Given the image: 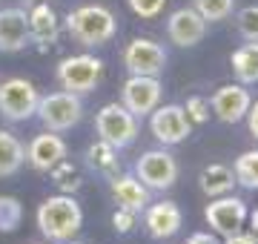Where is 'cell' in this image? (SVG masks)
Segmentation results:
<instances>
[{"label":"cell","instance_id":"obj_1","mask_svg":"<svg viewBox=\"0 0 258 244\" xmlns=\"http://www.w3.org/2000/svg\"><path fill=\"white\" fill-rule=\"evenodd\" d=\"M37 230L43 233L46 241H69L83 227V210L78 198L69 193L49 196L37 207Z\"/></svg>","mask_w":258,"mask_h":244},{"label":"cell","instance_id":"obj_2","mask_svg":"<svg viewBox=\"0 0 258 244\" xmlns=\"http://www.w3.org/2000/svg\"><path fill=\"white\" fill-rule=\"evenodd\" d=\"M66 32L75 43H81L86 49L106 46L118 32V20L106 6L89 3V6H78L66 15Z\"/></svg>","mask_w":258,"mask_h":244},{"label":"cell","instance_id":"obj_3","mask_svg":"<svg viewBox=\"0 0 258 244\" xmlns=\"http://www.w3.org/2000/svg\"><path fill=\"white\" fill-rule=\"evenodd\" d=\"M138 130H141L138 118L118 101L101 106L98 115H95V132H98V138L106 141L109 147H115V150L132 147L135 138H138Z\"/></svg>","mask_w":258,"mask_h":244},{"label":"cell","instance_id":"obj_4","mask_svg":"<svg viewBox=\"0 0 258 244\" xmlns=\"http://www.w3.org/2000/svg\"><path fill=\"white\" fill-rule=\"evenodd\" d=\"M103 78V60L95 55H69L57 64V84L66 92L89 95Z\"/></svg>","mask_w":258,"mask_h":244},{"label":"cell","instance_id":"obj_5","mask_svg":"<svg viewBox=\"0 0 258 244\" xmlns=\"http://www.w3.org/2000/svg\"><path fill=\"white\" fill-rule=\"evenodd\" d=\"M37 118L43 121V127L52 132H66L78 127L83 118V101L81 95L75 92H52V95H40L37 101Z\"/></svg>","mask_w":258,"mask_h":244},{"label":"cell","instance_id":"obj_6","mask_svg":"<svg viewBox=\"0 0 258 244\" xmlns=\"http://www.w3.org/2000/svg\"><path fill=\"white\" fill-rule=\"evenodd\" d=\"M37 101H40V92L26 78H9L0 84V115L6 121H29L37 112Z\"/></svg>","mask_w":258,"mask_h":244},{"label":"cell","instance_id":"obj_7","mask_svg":"<svg viewBox=\"0 0 258 244\" xmlns=\"http://www.w3.org/2000/svg\"><path fill=\"white\" fill-rule=\"evenodd\" d=\"M135 175L149 190H172L178 181V161L169 150H147L135 164Z\"/></svg>","mask_w":258,"mask_h":244},{"label":"cell","instance_id":"obj_8","mask_svg":"<svg viewBox=\"0 0 258 244\" xmlns=\"http://www.w3.org/2000/svg\"><path fill=\"white\" fill-rule=\"evenodd\" d=\"M149 130L155 135V141H161L164 147H175L189 138L192 124L181 103H166V106H155L149 112Z\"/></svg>","mask_w":258,"mask_h":244},{"label":"cell","instance_id":"obj_9","mask_svg":"<svg viewBox=\"0 0 258 244\" xmlns=\"http://www.w3.org/2000/svg\"><path fill=\"white\" fill-rule=\"evenodd\" d=\"M123 66H126L129 75H149L158 78L166 69V52L161 43L149 38H135L123 46V55H120Z\"/></svg>","mask_w":258,"mask_h":244},{"label":"cell","instance_id":"obj_10","mask_svg":"<svg viewBox=\"0 0 258 244\" xmlns=\"http://www.w3.org/2000/svg\"><path fill=\"white\" fill-rule=\"evenodd\" d=\"M204 218H207V224H210L215 233L227 238V235L238 233L241 227H244V221H247V204H244V198L227 193V196L212 198L210 204H207Z\"/></svg>","mask_w":258,"mask_h":244},{"label":"cell","instance_id":"obj_11","mask_svg":"<svg viewBox=\"0 0 258 244\" xmlns=\"http://www.w3.org/2000/svg\"><path fill=\"white\" fill-rule=\"evenodd\" d=\"M120 103L135 118H144L161 103V81L149 75H129V81L120 89Z\"/></svg>","mask_w":258,"mask_h":244},{"label":"cell","instance_id":"obj_12","mask_svg":"<svg viewBox=\"0 0 258 244\" xmlns=\"http://www.w3.org/2000/svg\"><path fill=\"white\" fill-rule=\"evenodd\" d=\"M249 103H252V95L247 92L244 84H224L218 86L210 98V109L215 112V118L224 124H238L244 121Z\"/></svg>","mask_w":258,"mask_h":244},{"label":"cell","instance_id":"obj_13","mask_svg":"<svg viewBox=\"0 0 258 244\" xmlns=\"http://www.w3.org/2000/svg\"><path fill=\"white\" fill-rule=\"evenodd\" d=\"M166 35L169 40L181 49H192L198 46L207 35V20L192 9V6H184V9H175L166 20Z\"/></svg>","mask_w":258,"mask_h":244},{"label":"cell","instance_id":"obj_14","mask_svg":"<svg viewBox=\"0 0 258 244\" xmlns=\"http://www.w3.org/2000/svg\"><path fill=\"white\" fill-rule=\"evenodd\" d=\"M66 152H69L66 150V141L49 130V132H43V135H35V138L29 141L26 161L32 164V169H37V172H49L52 167H57V164L66 158Z\"/></svg>","mask_w":258,"mask_h":244},{"label":"cell","instance_id":"obj_15","mask_svg":"<svg viewBox=\"0 0 258 244\" xmlns=\"http://www.w3.org/2000/svg\"><path fill=\"white\" fill-rule=\"evenodd\" d=\"M144 224H147V233L158 241L164 238H172V235L181 230L184 224V216H181V207L175 201H158V204H149L144 210Z\"/></svg>","mask_w":258,"mask_h":244},{"label":"cell","instance_id":"obj_16","mask_svg":"<svg viewBox=\"0 0 258 244\" xmlns=\"http://www.w3.org/2000/svg\"><path fill=\"white\" fill-rule=\"evenodd\" d=\"M112 198L118 207L138 216L152 204V190L144 187L138 175H112Z\"/></svg>","mask_w":258,"mask_h":244},{"label":"cell","instance_id":"obj_17","mask_svg":"<svg viewBox=\"0 0 258 244\" xmlns=\"http://www.w3.org/2000/svg\"><path fill=\"white\" fill-rule=\"evenodd\" d=\"M29 43L26 9H0V52H20Z\"/></svg>","mask_w":258,"mask_h":244},{"label":"cell","instance_id":"obj_18","mask_svg":"<svg viewBox=\"0 0 258 244\" xmlns=\"http://www.w3.org/2000/svg\"><path fill=\"white\" fill-rule=\"evenodd\" d=\"M29 15V40L37 46H52L57 43L60 35V20H57L55 9L49 3H37L32 9H26Z\"/></svg>","mask_w":258,"mask_h":244},{"label":"cell","instance_id":"obj_19","mask_svg":"<svg viewBox=\"0 0 258 244\" xmlns=\"http://www.w3.org/2000/svg\"><path fill=\"white\" fill-rule=\"evenodd\" d=\"M198 187H201L210 198L227 196V193H232V187H235V172H232V167H227V164H207V167L201 169V175H198Z\"/></svg>","mask_w":258,"mask_h":244},{"label":"cell","instance_id":"obj_20","mask_svg":"<svg viewBox=\"0 0 258 244\" xmlns=\"http://www.w3.org/2000/svg\"><path fill=\"white\" fill-rule=\"evenodd\" d=\"M230 66L238 84H258V40H249V43L235 49L230 55Z\"/></svg>","mask_w":258,"mask_h":244},{"label":"cell","instance_id":"obj_21","mask_svg":"<svg viewBox=\"0 0 258 244\" xmlns=\"http://www.w3.org/2000/svg\"><path fill=\"white\" fill-rule=\"evenodd\" d=\"M26 161V147L20 144V138L9 130H0V178L15 175Z\"/></svg>","mask_w":258,"mask_h":244},{"label":"cell","instance_id":"obj_22","mask_svg":"<svg viewBox=\"0 0 258 244\" xmlns=\"http://www.w3.org/2000/svg\"><path fill=\"white\" fill-rule=\"evenodd\" d=\"M86 161H89V167L95 172H101V175H115V169H118V150L109 147L106 141H95L89 150H86Z\"/></svg>","mask_w":258,"mask_h":244},{"label":"cell","instance_id":"obj_23","mask_svg":"<svg viewBox=\"0 0 258 244\" xmlns=\"http://www.w3.org/2000/svg\"><path fill=\"white\" fill-rule=\"evenodd\" d=\"M232 172H235V184L247 190H258V150L241 152L232 164Z\"/></svg>","mask_w":258,"mask_h":244},{"label":"cell","instance_id":"obj_24","mask_svg":"<svg viewBox=\"0 0 258 244\" xmlns=\"http://www.w3.org/2000/svg\"><path fill=\"white\" fill-rule=\"evenodd\" d=\"M23 221V204L15 196H0V233H15Z\"/></svg>","mask_w":258,"mask_h":244},{"label":"cell","instance_id":"obj_25","mask_svg":"<svg viewBox=\"0 0 258 244\" xmlns=\"http://www.w3.org/2000/svg\"><path fill=\"white\" fill-rule=\"evenodd\" d=\"M198 15H201L207 23H215V20H227L235 9V0H195L192 6Z\"/></svg>","mask_w":258,"mask_h":244},{"label":"cell","instance_id":"obj_26","mask_svg":"<svg viewBox=\"0 0 258 244\" xmlns=\"http://www.w3.org/2000/svg\"><path fill=\"white\" fill-rule=\"evenodd\" d=\"M49 175H52V181H55V187H60L63 193H69V196L81 187V172H78V169H75L66 158L60 161L57 167L49 169Z\"/></svg>","mask_w":258,"mask_h":244},{"label":"cell","instance_id":"obj_27","mask_svg":"<svg viewBox=\"0 0 258 244\" xmlns=\"http://www.w3.org/2000/svg\"><path fill=\"white\" fill-rule=\"evenodd\" d=\"M235 23H238L241 38L258 40V6H244V9L235 15Z\"/></svg>","mask_w":258,"mask_h":244},{"label":"cell","instance_id":"obj_28","mask_svg":"<svg viewBox=\"0 0 258 244\" xmlns=\"http://www.w3.org/2000/svg\"><path fill=\"white\" fill-rule=\"evenodd\" d=\"M186 118L189 124H207L210 121V101L201 98V95H192V98H186Z\"/></svg>","mask_w":258,"mask_h":244},{"label":"cell","instance_id":"obj_29","mask_svg":"<svg viewBox=\"0 0 258 244\" xmlns=\"http://www.w3.org/2000/svg\"><path fill=\"white\" fill-rule=\"evenodd\" d=\"M126 3H129V9L135 12L141 20L158 18V15L164 12V6H166V0H126Z\"/></svg>","mask_w":258,"mask_h":244},{"label":"cell","instance_id":"obj_30","mask_svg":"<svg viewBox=\"0 0 258 244\" xmlns=\"http://www.w3.org/2000/svg\"><path fill=\"white\" fill-rule=\"evenodd\" d=\"M112 224H115V230H118L120 235H126L132 227H135V213H129V210H123V207H118L115 213H112Z\"/></svg>","mask_w":258,"mask_h":244},{"label":"cell","instance_id":"obj_31","mask_svg":"<svg viewBox=\"0 0 258 244\" xmlns=\"http://www.w3.org/2000/svg\"><path fill=\"white\" fill-rule=\"evenodd\" d=\"M244 118H247L249 135H252V138L258 141V101H255V103H249V109H247V115H244Z\"/></svg>","mask_w":258,"mask_h":244},{"label":"cell","instance_id":"obj_32","mask_svg":"<svg viewBox=\"0 0 258 244\" xmlns=\"http://www.w3.org/2000/svg\"><path fill=\"white\" fill-rule=\"evenodd\" d=\"M224 244H255V238L249 233H244V230H238V233H232L224 238Z\"/></svg>","mask_w":258,"mask_h":244},{"label":"cell","instance_id":"obj_33","mask_svg":"<svg viewBox=\"0 0 258 244\" xmlns=\"http://www.w3.org/2000/svg\"><path fill=\"white\" fill-rule=\"evenodd\" d=\"M186 244H218V238L210 235V233H192L186 238Z\"/></svg>","mask_w":258,"mask_h":244},{"label":"cell","instance_id":"obj_34","mask_svg":"<svg viewBox=\"0 0 258 244\" xmlns=\"http://www.w3.org/2000/svg\"><path fill=\"white\" fill-rule=\"evenodd\" d=\"M247 218H249V235H252L255 244H258V210L255 213H247Z\"/></svg>","mask_w":258,"mask_h":244},{"label":"cell","instance_id":"obj_35","mask_svg":"<svg viewBox=\"0 0 258 244\" xmlns=\"http://www.w3.org/2000/svg\"><path fill=\"white\" fill-rule=\"evenodd\" d=\"M37 3H46V0H23V6H26V9H32V6H37Z\"/></svg>","mask_w":258,"mask_h":244},{"label":"cell","instance_id":"obj_36","mask_svg":"<svg viewBox=\"0 0 258 244\" xmlns=\"http://www.w3.org/2000/svg\"><path fill=\"white\" fill-rule=\"evenodd\" d=\"M63 244H86V241H75V238H69V241H63Z\"/></svg>","mask_w":258,"mask_h":244},{"label":"cell","instance_id":"obj_37","mask_svg":"<svg viewBox=\"0 0 258 244\" xmlns=\"http://www.w3.org/2000/svg\"><path fill=\"white\" fill-rule=\"evenodd\" d=\"M32 244H49V241H32Z\"/></svg>","mask_w":258,"mask_h":244}]
</instances>
